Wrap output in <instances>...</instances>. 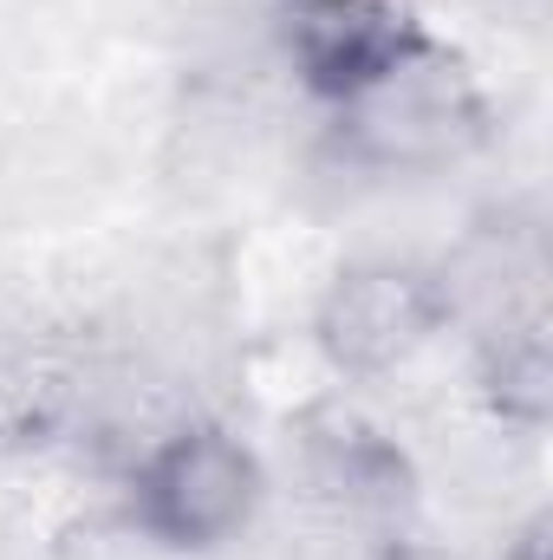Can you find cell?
Here are the masks:
<instances>
[{
    "mask_svg": "<svg viewBox=\"0 0 553 560\" xmlns=\"http://www.w3.org/2000/svg\"><path fill=\"white\" fill-rule=\"evenodd\" d=\"M345 125H352V138H358V150L372 163L423 170V163H443L462 143H475L482 105H475L469 79L436 46H423L404 72H391L378 92L345 105Z\"/></svg>",
    "mask_w": 553,
    "mask_h": 560,
    "instance_id": "4",
    "label": "cell"
},
{
    "mask_svg": "<svg viewBox=\"0 0 553 560\" xmlns=\"http://www.w3.org/2000/svg\"><path fill=\"white\" fill-rule=\"evenodd\" d=\"M306 456H313L319 489H332L345 509H398L411 495L404 450L352 411H319L306 423Z\"/></svg>",
    "mask_w": 553,
    "mask_h": 560,
    "instance_id": "5",
    "label": "cell"
},
{
    "mask_svg": "<svg viewBox=\"0 0 553 560\" xmlns=\"http://www.w3.org/2000/svg\"><path fill=\"white\" fill-rule=\"evenodd\" d=\"M508 560H541V522H534V528H528V535L508 548Z\"/></svg>",
    "mask_w": 553,
    "mask_h": 560,
    "instance_id": "7",
    "label": "cell"
},
{
    "mask_svg": "<svg viewBox=\"0 0 553 560\" xmlns=\"http://www.w3.org/2000/svg\"><path fill=\"white\" fill-rule=\"evenodd\" d=\"M391 560H449V555H430V548H411V555H391Z\"/></svg>",
    "mask_w": 553,
    "mask_h": 560,
    "instance_id": "8",
    "label": "cell"
},
{
    "mask_svg": "<svg viewBox=\"0 0 553 560\" xmlns=\"http://www.w3.org/2000/svg\"><path fill=\"white\" fill-rule=\"evenodd\" d=\"M268 495L261 456L222 423H176L163 430L131 469V522L143 541L169 555H215L228 548Z\"/></svg>",
    "mask_w": 553,
    "mask_h": 560,
    "instance_id": "1",
    "label": "cell"
},
{
    "mask_svg": "<svg viewBox=\"0 0 553 560\" xmlns=\"http://www.w3.org/2000/svg\"><path fill=\"white\" fill-rule=\"evenodd\" d=\"M449 300L443 280L416 261H365L332 280V293L319 300V352L352 372V378H378L391 365H404L416 346L443 326Z\"/></svg>",
    "mask_w": 553,
    "mask_h": 560,
    "instance_id": "3",
    "label": "cell"
},
{
    "mask_svg": "<svg viewBox=\"0 0 553 560\" xmlns=\"http://www.w3.org/2000/svg\"><path fill=\"white\" fill-rule=\"evenodd\" d=\"M482 385H489V405L502 411V423H521V430H541V423H548L553 359H548V326H541V313L502 326V339L489 346Z\"/></svg>",
    "mask_w": 553,
    "mask_h": 560,
    "instance_id": "6",
    "label": "cell"
},
{
    "mask_svg": "<svg viewBox=\"0 0 553 560\" xmlns=\"http://www.w3.org/2000/svg\"><path fill=\"white\" fill-rule=\"evenodd\" d=\"M280 46L293 79L319 105H358L391 72H404L430 33L416 26L404 0H286L280 7Z\"/></svg>",
    "mask_w": 553,
    "mask_h": 560,
    "instance_id": "2",
    "label": "cell"
}]
</instances>
